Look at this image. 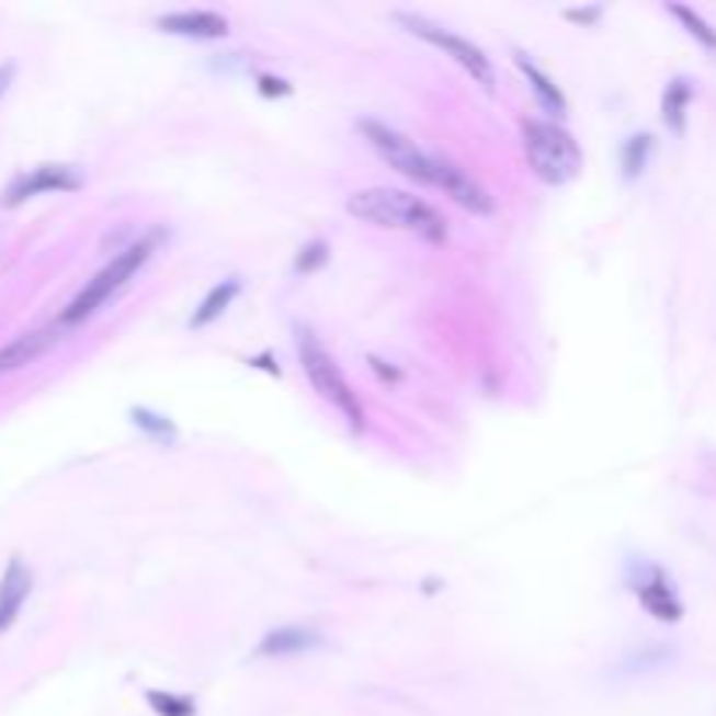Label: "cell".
<instances>
[{"instance_id": "cell-6", "label": "cell", "mask_w": 716, "mask_h": 716, "mask_svg": "<svg viewBox=\"0 0 716 716\" xmlns=\"http://www.w3.org/2000/svg\"><path fill=\"white\" fill-rule=\"evenodd\" d=\"M395 22L406 25V32H412V35H417V39H423V43H430V46L444 49V56H451V60H455V64H458V67H462L476 84H482L486 91H493V84H497L493 64H489V56H486L476 43H468V39H462V35L447 32L444 25L430 22L427 14L395 11Z\"/></svg>"}, {"instance_id": "cell-13", "label": "cell", "mask_w": 716, "mask_h": 716, "mask_svg": "<svg viewBox=\"0 0 716 716\" xmlns=\"http://www.w3.org/2000/svg\"><path fill=\"white\" fill-rule=\"evenodd\" d=\"M514 64H518V70L524 73V78H527V84H532L538 105H542L545 112H553L556 120L567 116V95H562V91L556 88V81L549 78V73L538 70V64L527 60L524 53H514Z\"/></svg>"}, {"instance_id": "cell-22", "label": "cell", "mask_w": 716, "mask_h": 716, "mask_svg": "<svg viewBox=\"0 0 716 716\" xmlns=\"http://www.w3.org/2000/svg\"><path fill=\"white\" fill-rule=\"evenodd\" d=\"M259 84H262V95H291V84L280 78H259Z\"/></svg>"}, {"instance_id": "cell-24", "label": "cell", "mask_w": 716, "mask_h": 716, "mask_svg": "<svg viewBox=\"0 0 716 716\" xmlns=\"http://www.w3.org/2000/svg\"><path fill=\"white\" fill-rule=\"evenodd\" d=\"M567 18H573V22H583V25H588V22H598V18H601V8H591V11H567Z\"/></svg>"}, {"instance_id": "cell-2", "label": "cell", "mask_w": 716, "mask_h": 716, "mask_svg": "<svg viewBox=\"0 0 716 716\" xmlns=\"http://www.w3.org/2000/svg\"><path fill=\"white\" fill-rule=\"evenodd\" d=\"M294 339H297V356H300V371L308 374L311 388L322 395V399L343 412V420L350 423V430L364 427V406L361 395H356L346 382V374L339 371V364L332 361V353L322 346V339L315 336L311 326H294Z\"/></svg>"}, {"instance_id": "cell-4", "label": "cell", "mask_w": 716, "mask_h": 716, "mask_svg": "<svg viewBox=\"0 0 716 716\" xmlns=\"http://www.w3.org/2000/svg\"><path fill=\"white\" fill-rule=\"evenodd\" d=\"M524 155L545 185H567L583 164L577 140L549 120H524Z\"/></svg>"}, {"instance_id": "cell-16", "label": "cell", "mask_w": 716, "mask_h": 716, "mask_svg": "<svg viewBox=\"0 0 716 716\" xmlns=\"http://www.w3.org/2000/svg\"><path fill=\"white\" fill-rule=\"evenodd\" d=\"M689 102H692V84L685 78H674L664 88V99H661V120L671 134L682 137L685 134V116H689Z\"/></svg>"}, {"instance_id": "cell-10", "label": "cell", "mask_w": 716, "mask_h": 716, "mask_svg": "<svg viewBox=\"0 0 716 716\" xmlns=\"http://www.w3.org/2000/svg\"><path fill=\"white\" fill-rule=\"evenodd\" d=\"M29 594H32V570L25 567L22 559H11L8 562V570H4V577H0V636H4L14 622H18V615H22V605L29 601Z\"/></svg>"}, {"instance_id": "cell-23", "label": "cell", "mask_w": 716, "mask_h": 716, "mask_svg": "<svg viewBox=\"0 0 716 716\" xmlns=\"http://www.w3.org/2000/svg\"><path fill=\"white\" fill-rule=\"evenodd\" d=\"M14 81V64H0V99H4V91L11 88Z\"/></svg>"}, {"instance_id": "cell-15", "label": "cell", "mask_w": 716, "mask_h": 716, "mask_svg": "<svg viewBox=\"0 0 716 716\" xmlns=\"http://www.w3.org/2000/svg\"><path fill=\"white\" fill-rule=\"evenodd\" d=\"M238 294H241V280L238 276H224L220 284H214L211 294L200 300V308L190 315V329H206L211 322H217V318L231 308V300Z\"/></svg>"}, {"instance_id": "cell-12", "label": "cell", "mask_w": 716, "mask_h": 716, "mask_svg": "<svg viewBox=\"0 0 716 716\" xmlns=\"http://www.w3.org/2000/svg\"><path fill=\"white\" fill-rule=\"evenodd\" d=\"M56 343H60L56 329H32V332L14 336L8 346H0V374L29 367L32 361H39L43 353H49Z\"/></svg>"}, {"instance_id": "cell-8", "label": "cell", "mask_w": 716, "mask_h": 716, "mask_svg": "<svg viewBox=\"0 0 716 716\" xmlns=\"http://www.w3.org/2000/svg\"><path fill=\"white\" fill-rule=\"evenodd\" d=\"M433 190H441L444 196H451L458 206H465V211H473L479 217L497 214V203H493V196L486 193V185L476 182L473 175L465 172V168H458L451 158L437 155V175H433Z\"/></svg>"}, {"instance_id": "cell-21", "label": "cell", "mask_w": 716, "mask_h": 716, "mask_svg": "<svg viewBox=\"0 0 716 716\" xmlns=\"http://www.w3.org/2000/svg\"><path fill=\"white\" fill-rule=\"evenodd\" d=\"M134 423H137V427H144L147 433H155V437H161V441H164V437H168V441L175 437L172 423L161 420V417H155V412H147V409H134Z\"/></svg>"}, {"instance_id": "cell-3", "label": "cell", "mask_w": 716, "mask_h": 716, "mask_svg": "<svg viewBox=\"0 0 716 716\" xmlns=\"http://www.w3.org/2000/svg\"><path fill=\"white\" fill-rule=\"evenodd\" d=\"M158 241H161V231H155V235H147V238H140V241H134L129 249H123L116 259L109 262L105 270H99L95 276L88 280L84 284V291L70 300V305L64 308V315H60V322L64 326H81L84 318H91L95 315L109 297H116L129 280H134L144 266H147V259L155 255V249H158Z\"/></svg>"}, {"instance_id": "cell-14", "label": "cell", "mask_w": 716, "mask_h": 716, "mask_svg": "<svg viewBox=\"0 0 716 716\" xmlns=\"http://www.w3.org/2000/svg\"><path fill=\"white\" fill-rule=\"evenodd\" d=\"M322 647V633L315 629H305V626H284L270 633L262 644L255 647V657H280V654H305V650H315Z\"/></svg>"}, {"instance_id": "cell-9", "label": "cell", "mask_w": 716, "mask_h": 716, "mask_svg": "<svg viewBox=\"0 0 716 716\" xmlns=\"http://www.w3.org/2000/svg\"><path fill=\"white\" fill-rule=\"evenodd\" d=\"M636 598L657 622H678L682 618V598L671 588V580L661 567H644V577L636 580Z\"/></svg>"}, {"instance_id": "cell-19", "label": "cell", "mask_w": 716, "mask_h": 716, "mask_svg": "<svg viewBox=\"0 0 716 716\" xmlns=\"http://www.w3.org/2000/svg\"><path fill=\"white\" fill-rule=\"evenodd\" d=\"M650 150H654V140L647 134L626 140V147H622V168H626V179H636L639 172H644Z\"/></svg>"}, {"instance_id": "cell-11", "label": "cell", "mask_w": 716, "mask_h": 716, "mask_svg": "<svg viewBox=\"0 0 716 716\" xmlns=\"http://www.w3.org/2000/svg\"><path fill=\"white\" fill-rule=\"evenodd\" d=\"M158 29L168 35H182V39H224L228 35V22L217 11H175L161 14Z\"/></svg>"}, {"instance_id": "cell-20", "label": "cell", "mask_w": 716, "mask_h": 716, "mask_svg": "<svg viewBox=\"0 0 716 716\" xmlns=\"http://www.w3.org/2000/svg\"><path fill=\"white\" fill-rule=\"evenodd\" d=\"M326 259H329V245H326V241H311L308 249H300V255H297V262H294V270H297V273H315Z\"/></svg>"}, {"instance_id": "cell-7", "label": "cell", "mask_w": 716, "mask_h": 716, "mask_svg": "<svg viewBox=\"0 0 716 716\" xmlns=\"http://www.w3.org/2000/svg\"><path fill=\"white\" fill-rule=\"evenodd\" d=\"M73 190H81V172L73 164H39V168H29L25 175H18L0 203L18 206L43 193H73Z\"/></svg>"}, {"instance_id": "cell-17", "label": "cell", "mask_w": 716, "mask_h": 716, "mask_svg": "<svg viewBox=\"0 0 716 716\" xmlns=\"http://www.w3.org/2000/svg\"><path fill=\"white\" fill-rule=\"evenodd\" d=\"M668 11H671V14L678 18V22L685 25V32L692 35L695 43H700V46H706L709 53H716V29H713V25L706 22L703 14H695V11H692V8H685V4H668Z\"/></svg>"}, {"instance_id": "cell-5", "label": "cell", "mask_w": 716, "mask_h": 716, "mask_svg": "<svg viewBox=\"0 0 716 716\" xmlns=\"http://www.w3.org/2000/svg\"><path fill=\"white\" fill-rule=\"evenodd\" d=\"M356 129H361L364 140L378 150V158L388 161V168H395V172L406 175L409 182L433 185V175H437V155H427L417 140L406 137L402 129L382 123V120H361Z\"/></svg>"}, {"instance_id": "cell-18", "label": "cell", "mask_w": 716, "mask_h": 716, "mask_svg": "<svg viewBox=\"0 0 716 716\" xmlns=\"http://www.w3.org/2000/svg\"><path fill=\"white\" fill-rule=\"evenodd\" d=\"M147 703L158 716H196V703L190 695H175V692H161V689H150L147 692Z\"/></svg>"}, {"instance_id": "cell-1", "label": "cell", "mask_w": 716, "mask_h": 716, "mask_svg": "<svg viewBox=\"0 0 716 716\" xmlns=\"http://www.w3.org/2000/svg\"><path fill=\"white\" fill-rule=\"evenodd\" d=\"M346 214L374 224L385 231H402L417 235L430 245L447 241V220L437 206H430L423 196H412L406 190H388V185H374V190H361L346 200Z\"/></svg>"}]
</instances>
